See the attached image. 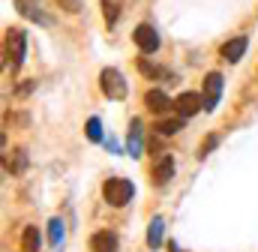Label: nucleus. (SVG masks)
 <instances>
[{
	"mask_svg": "<svg viewBox=\"0 0 258 252\" xmlns=\"http://www.w3.org/2000/svg\"><path fill=\"white\" fill-rule=\"evenodd\" d=\"M138 69H141L147 78H159V75H162V66H153L147 57H141V60H138Z\"/></svg>",
	"mask_w": 258,
	"mask_h": 252,
	"instance_id": "nucleus-17",
	"label": "nucleus"
},
{
	"mask_svg": "<svg viewBox=\"0 0 258 252\" xmlns=\"http://www.w3.org/2000/svg\"><path fill=\"white\" fill-rule=\"evenodd\" d=\"M15 6L21 9V15H27V18H33V21H39V24H48V18H45V15H42L39 9H33V6H30L27 0H15Z\"/></svg>",
	"mask_w": 258,
	"mask_h": 252,
	"instance_id": "nucleus-14",
	"label": "nucleus"
},
{
	"mask_svg": "<svg viewBox=\"0 0 258 252\" xmlns=\"http://www.w3.org/2000/svg\"><path fill=\"white\" fill-rule=\"evenodd\" d=\"M102 9H105V21L114 24L117 21V0H102Z\"/></svg>",
	"mask_w": 258,
	"mask_h": 252,
	"instance_id": "nucleus-19",
	"label": "nucleus"
},
{
	"mask_svg": "<svg viewBox=\"0 0 258 252\" xmlns=\"http://www.w3.org/2000/svg\"><path fill=\"white\" fill-rule=\"evenodd\" d=\"M156 129H159L162 135H174V132H180V129H183V117L177 114L174 120H159V123H156Z\"/></svg>",
	"mask_w": 258,
	"mask_h": 252,
	"instance_id": "nucleus-15",
	"label": "nucleus"
},
{
	"mask_svg": "<svg viewBox=\"0 0 258 252\" xmlns=\"http://www.w3.org/2000/svg\"><path fill=\"white\" fill-rule=\"evenodd\" d=\"M204 108V96H198L192 90H186V93H180L177 99H174V111L180 114V117H192Z\"/></svg>",
	"mask_w": 258,
	"mask_h": 252,
	"instance_id": "nucleus-6",
	"label": "nucleus"
},
{
	"mask_svg": "<svg viewBox=\"0 0 258 252\" xmlns=\"http://www.w3.org/2000/svg\"><path fill=\"white\" fill-rule=\"evenodd\" d=\"M216 141H219V138H216V135H210V138H207V141H204V144H201V153H198V156H201V159H204V156H207V153H210V150H213V147H216Z\"/></svg>",
	"mask_w": 258,
	"mask_h": 252,
	"instance_id": "nucleus-20",
	"label": "nucleus"
},
{
	"mask_svg": "<svg viewBox=\"0 0 258 252\" xmlns=\"http://www.w3.org/2000/svg\"><path fill=\"white\" fill-rule=\"evenodd\" d=\"M144 105H147L153 114H165L168 108H174V102H171L162 90H147V93H144Z\"/></svg>",
	"mask_w": 258,
	"mask_h": 252,
	"instance_id": "nucleus-7",
	"label": "nucleus"
},
{
	"mask_svg": "<svg viewBox=\"0 0 258 252\" xmlns=\"http://www.w3.org/2000/svg\"><path fill=\"white\" fill-rule=\"evenodd\" d=\"M168 249H171V252H183L180 246H177V243H168Z\"/></svg>",
	"mask_w": 258,
	"mask_h": 252,
	"instance_id": "nucleus-21",
	"label": "nucleus"
},
{
	"mask_svg": "<svg viewBox=\"0 0 258 252\" xmlns=\"http://www.w3.org/2000/svg\"><path fill=\"white\" fill-rule=\"evenodd\" d=\"M24 48H27V33H24L21 27L6 30V57H9L12 72L21 69V63H24Z\"/></svg>",
	"mask_w": 258,
	"mask_h": 252,
	"instance_id": "nucleus-2",
	"label": "nucleus"
},
{
	"mask_svg": "<svg viewBox=\"0 0 258 252\" xmlns=\"http://www.w3.org/2000/svg\"><path fill=\"white\" fill-rule=\"evenodd\" d=\"M99 87H102V93H105L108 99H123V96H126V81H123V75H120L117 69H102Z\"/></svg>",
	"mask_w": 258,
	"mask_h": 252,
	"instance_id": "nucleus-3",
	"label": "nucleus"
},
{
	"mask_svg": "<svg viewBox=\"0 0 258 252\" xmlns=\"http://www.w3.org/2000/svg\"><path fill=\"white\" fill-rule=\"evenodd\" d=\"M48 240H51V246H60V240H63V222L60 219L48 222Z\"/></svg>",
	"mask_w": 258,
	"mask_h": 252,
	"instance_id": "nucleus-16",
	"label": "nucleus"
},
{
	"mask_svg": "<svg viewBox=\"0 0 258 252\" xmlns=\"http://www.w3.org/2000/svg\"><path fill=\"white\" fill-rule=\"evenodd\" d=\"M90 252H117V237L111 231H96L90 237Z\"/></svg>",
	"mask_w": 258,
	"mask_h": 252,
	"instance_id": "nucleus-10",
	"label": "nucleus"
},
{
	"mask_svg": "<svg viewBox=\"0 0 258 252\" xmlns=\"http://www.w3.org/2000/svg\"><path fill=\"white\" fill-rule=\"evenodd\" d=\"M162 237H165V222L159 216L150 219V228H147V246L150 249H159L162 246Z\"/></svg>",
	"mask_w": 258,
	"mask_h": 252,
	"instance_id": "nucleus-11",
	"label": "nucleus"
},
{
	"mask_svg": "<svg viewBox=\"0 0 258 252\" xmlns=\"http://www.w3.org/2000/svg\"><path fill=\"white\" fill-rule=\"evenodd\" d=\"M87 138L90 141H102V123H99V117H90L87 120Z\"/></svg>",
	"mask_w": 258,
	"mask_h": 252,
	"instance_id": "nucleus-18",
	"label": "nucleus"
},
{
	"mask_svg": "<svg viewBox=\"0 0 258 252\" xmlns=\"http://www.w3.org/2000/svg\"><path fill=\"white\" fill-rule=\"evenodd\" d=\"M21 252H39V231L33 225L21 231Z\"/></svg>",
	"mask_w": 258,
	"mask_h": 252,
	"instance_id": "nucleus-13",
	"label": "nucleus"
},
{
	"mask_svg": "<svg viewBox=\"0 0 258 252\" xmlns=\"http://www.w3.org/2000/svg\"><path fill=\"white\" fill-rule=\"evenodd\" d=\"M219 96H222V75L207 72V78H204V111H213L219 105Z\"/></svg>",
	"mask_w": 258,
	"mask_h": 252,
	"instance_id": "nucleus-5",
	"label": "nucleus"
},
{
	"mask_svg": "<svg viewBox=\"0 0 258 252\" xmlns=\"http://www.w3.org/2000/svg\"><path fill=\"white\" fill-rule=\"evenodd\" d=\"M246 45H249V42H246V36H237V39H228V42L222 45V51H219V54H222V60H228V63H237L240 57H243V51H246Z\"/></svg>",
	"mask_w": 258,
	"mask_h": 252,
	"instance_id": "nucleus-9",
	"label": "nucleus"
},
{
	"mask_svg": "<svg viewBox=\"0 0 258 252\" xmlns=\"http://www.w3.org/2000/svg\"><path fill=\"white\" fill-rule=\"evenodd\" d=\"M174 177V156H159V162L153 165V183H159V186H165L168 180Z\"/></svg>",
	"mask_w": 258,
	"mask_h": 252,
	"instance_id": "nucleus-8",
	"label": "nucleus"
},
{
	"mask_svg": "<svg viewBox=\"0 0 258 252\" xmlns=\"http://www.w3.org/2000/svg\"><path fill=\"white\" fill-rule=\"evenodd\" d=\"M141 147H144V141H141V120H132L129 138H126V150L132 156H141Z\"/></svg>",
	"mask_w": 258,
	"mask_h": 252,
	"instance_id": "nucleus-12",
	"label": "nucleus"
},
{
	"mask_svg": "<svg viewBox=\"0 0 258 252\" xmlns=\"http://www.w3.org/2000/svg\"><path fill=\"white\" fill-rule=\"evenodd\" d=\"M132 183H129L126 177H108L105 180V186H102V198L111 204V207H123L132 201Z\"/></svg>",
	"mask_w": 258,
	"mask_h": 252,
	"instance_id": "nucleus-1",
	"label": "nucleus"
},
{
	"mask_svg": "<svg viewBox=\"0 0 258 252\" xmlns=\"http://www.w3.org/2000/svg\"><path fill=\"white\" fill-rule=\"evenodd\" d=\"M132 39H135V45L141 48V54H153V51L159 48V33H156V27H150V24H138L135 33H132Z\"/></svg>",
	"mask_w": 258,
	"mask_h": 252,
	"instance_id": "nucleus-4",
	"label": "nucleus"
}]
</instances>
